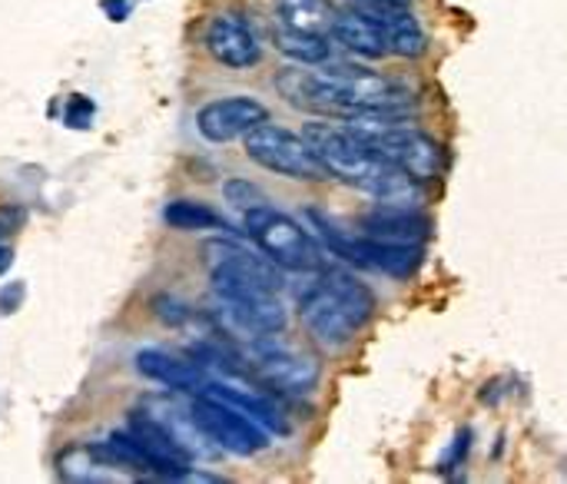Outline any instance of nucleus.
Masks as SVG:
<instances>
[{
    "instance_id": "f257e3e1",
    "label": "nucleus",
    "mask_w": 567,
    "mask_h": 484,
    "mask_svg": "<svg viewBox=\"0 0 567 484\" xmlns=\"http://www.w3.org/2000/svg\"><path fill=\"white\" fill-rule=\"evenodd\" d=\"M276 90L296 110L352 120L369 113H405L409 90L365 66H322V70H282Z\"/></svg>"
},
{
    "instance_id": "f03ea898",
    "label": "nucleus",
    "mask_w": 567,
    "mask_h": 484,
    "mask_svg": "<svg viewBox=\"0 0 567 484\" xmlns=\"http://www.w3.org/2000/svg\"><path fill=\"white\" fill-rule=\"evenodd\" d=\"M302 136L309 140L312 153L326 166L329 179H339V183L372 196L375 203H399V206H419L422 203L425 183H419L409 173L385 163L352 130L332 126V123H306Z\"/></svg>"
},
{
    "instance_id": "7ed1b4c3",
    "label": "nucleus",
    "mask_w": 567,
    "mask_h": 484,
    "mask_svg": "<svg viewBox=\"0 0 567 484\" xmlns=\"http://www.w3.org/2000/svg\"><path fill=\"white\" fill-rule=\"evenodd\" d=\"M306 332L322 349H346L375 316V292L349 272L319 269V279L299 296Z\"/></svg>"
},
{
    "instance_id": "20e7f679",
    "label": "nucleus",
    "mask_w": 567,
    "mask_h": 484,
    "mask_svg": "<svg viewBox=\"0 0 567 484\" xmlns=\"http://www.w3.org/2000/svg\"><path fill=\"white\" fill-rule=\"evenodd\" d=\"M346 130H352L359 140L372 146L385 163L409 173L419 183H432L445 169V150L435 136H429L419 126L405 123V113H369L346 120Z\"/></svg>"
},
{
    "instance_id": "39448f33",
    "label": "nucleus",
    "mask_w": 567,
    "mask_h": 484,
    "mask_svg": "<svg viewBox=\"0 0 567 484\" xmlns=\"http://www.w3.org/2000/svg\"><path fill=\"white\" fill-rule=\"evenodd\" d=\"M306 219L312 223L316 236L326 243V249L359 269H372L382 272L389 279H412L422 262H425V249L415 243H385L365 233H346L336 219H329L319 209H306Z\"/></svg>"
},
{
    "instance_id": "423d86ee",
    "label": "nucleus",
    "mask_w": 567,
    "mask_h": 484,
    "mask_svg": "<svg viewBox=\"0 0 567 484\" xmlns=\"http://www.w3.org/2000/svg\"><path fill=\"white\" fill-rule=\"evenodd\" d=\"M203 256L219 302H239L249 296L282 289V269L262 249L252 253L233 239H213L203 246Z\"/></svg>"
},
{
    "instance_id": "0eeeda50",
    "label": "nucleus",
    "mask_w": 567,
    "mask_h": 484,
    "mask_svg": "<svg viewBox=\"0 0 567 484\" xmlns=\"http://www.w3.org/2000/svg\"><path fill=\"white\" fill-rule=\"evenodd\" d=\"M243 229L256 243V249H262L286 272L316 276L319 269H326L322 249L316 246V239L309 236V229H302L292 216L272 209L269 203L243 213Z\"/></svg>"
},
{
    "instance_id": "6e6552de",
    "label": "nucleus",
    "mask_w": 567,
    "mask_h": 484,
    "mask_svg": "<svg viewBox=\"0 0 567 484\" xmlns=\"http://www.w3.org/2000/svg\"><path fill=\"white\" fill-rule=\"evenodd\" d=\"M243 146H246V156L276 173V176H286V179H302V183H319V179H329L326 166L319 163V156L312 153L309 140L302 133H292L286 126H276V123H259L256 130H249L243 136Z\"/></svg>"
},
{
    "instance_id": "1a4fd4ad",
    "label": "nucleus",
    "mask_w": 567,
    "mask_h": 484,
    "mask_svg": "<svg viewBox=\"0 0 567 484\" xmlns=\"http://www.w3.org/2000/svg\"><path fill=\"white\" fill-rule=\"evenodd\" d=\"M189 415L203 429V435L223 452L256 455V452L269 449V432L256 419H249L246 412H239L236 405H229L209 392H196Z\"/></svg>"
},
{
    "instance_id": "9d476101",
    "label": "nucleus",
    "mask_w": 567,
    "mask_h": 484,
    "mask_svg": "<svg viewBox=\"0 0 567 484\" xmlns=\"http://www.w3.org/2000/svg\"><path fill=\"white\" fill-rule=\"evenodd\" d=\"M206 50L229 70H249L262 60V40L246 13H216L206 27Z\"/></svg>"
},
{
    "instance_id": "9b49d317",
    "label": "nucleus",
    "mask_w": 567,
    "mask_h": 484,
    "mask_svg": "<svg viewBox=\"0 0 567 484\" xmlns=\"http://www.w3.org/2000/svg\"><path fill=\"white\" fill-rule=\"evenodd\" d=\"M249 362H252V375L259 379V385L279 395H309L322 375L316 359L296 356L289 349H276V346H259V352Z\"/></svg>"
},
{
    "instance_id": "f8f14e48",
    "label": "nucleus",
    "mask_w": 567,
    "mask_h": 484,
    "mask_svg": "<svg viewBox=\"0 0 567 484\" xmlns=\"http://www.w3.org/2000/svg\"><path fill=\"white\" fill-rule=\"evenodd\" d=\"M266 120H269V110L256 96H223V100L206 103L196 113V130L209 143H233Z\"/></svg>"
},
{
    "instance_id": "ddd939ff",
    "label": "nucleus",
    "mask_w": 567,
    "mask_h": 484,
    "mask_svg": "<svg viewBox=\"0 0 567 484\" xmlns=\"http://www.w3.org/2000/svg\"><path fill=\"white\" fill-rule=\"evenodd\" d=\"M365 236L385 239V243H415L425 246L432 236V219L419 213L415 206H399V203H375L362 219H359Z\"/></svg>"
},
{
    "instance_id": "4468645a",
    "label": "nucleus",
    "mask_w": 567,
    "mask_h": 484,
    "mask_svg": "<svg viewBox=\"0 0 567 484\" xmlns=\"http://www.w3.org/2000/svg\"><path fill=\"white\" fill-rule=\"evenodd\" d=\"M332 40H336V43H342L346 50L359 53V56H369V60H379V56L392 53L385 27H382V23H379L365 7L336 10V20H332Z\"/></svg>"
},
{
    "instance_id": "2eb2a0df",
    "label": "nucleus",
    "mask_w": 567,
    "mask_h": 484,
    "mask_svg": "<svg viewBox=\"0 0 567 484\" xmlns=\"http://www.w3.org/2000/svg\"><path fill=\"white\" fill-rule=\"evenodd\" d=\"M136 369L140 375H146L150 382H159L166 389H176V392H203L206 385V372L189 362V359H179L166 349H140L136 352Z\"/></svg>"
},
{
    "instance_id": "dca6fc26",
    "label": "nucleus",
    "mask_w": 567,
    "mask_h": 484,
    "mask_svg": "<svg viewBox=\"0 0 567 484\" xmlns=\"http://www.w3.org/2000/svg\"><path fill=\"white\" fill-rule=\"evenodd\" d=\"M389 33V47L395 56L419 60L429 50V37L419 23V17L409 10V3H362Z\"/></svg>"
},
{
    "instance_id": "f3484780",
    "label": "nucleus",
    "mask_w": 567,
    "mask_h": 484,
    "mask_svg": "<svg viewBox=\"0 0 567 484\" xmlns=\"http://www.w3.org/2000/svg\"><path fill=\"white\" fill-rule=\"evenodd\" d=\"M203 392H209V395H216V399H223V402L236 405L239 412H246L249 419H256L269 435H272V432H276V435H286V432H289V425H286L282 412H279L269 399H262V395H256V392H249V389H236V385L209 382V379H206Z\"/></svg>"
},
{
    "instance_id": "a211bd4d",
    "label": "nucleus",
    "mask_w": 567,
    "mask_h": 484,
    "mask_svg": "<svg viewBox=\"0 0 567 484\" xmlns=\"http://www.w3.org/2000/svg\"><path fill=\"white\" fill-rule=\"evenodd\" d=\"M272 43L282 56H289L299 66H322L332 56V37L329 33H306L276 23L272 27Z\"/></svg>"
},
{
    "instance_id": "6ab92c4d",
    "label": "nucleus",
    "mask_w": 567,
    "mask_h": 484,
    "mask_svg": "<svg viewBox=\"0 0 567 484\" xmlns=\"http://www.w3.org/2000/svg\"><path fill=\"white\" fill-rule=\"evenodd\" d=\"M272 10H276V23H282V27L332 37L336 10L329 0H272Z\"/></svg>"
},
{
    "instance_id": "aec40b11",
    "label": "nucleus",
    "mask_w": 567,
    "mask_h": 484,
    "mask_svg": "<svg viewBox=\"0 0 567 484\" xmlns=\"http://www.w3.org/2000/svg\"><path fill=\"white\" fill-rule=\"evenodd\" d=\"M163 219L173 226V229H183V233H203V229H229V223L206 203L199 199H176L163 209Z\"/></svg>"
},
{
    "instance_id": "412c9836",
    "label": "nucleus",
    "mask_w": 567,
    "mask_h": 484,
    "mask_svg": "<svg viewBox=\"0 0 567 484\" xmlns=\"http://www.w3.org/2000/svg\"><path fill=\"white\" fill-rule=\"evenodd\" d=\"M223 193H226V199H229L236 209H243V213H249V209H256V206H266V203H269V199H266V193H262L259 186L246 183V179H229V183L223 186Z\"/></svg>"
},
{
    "instance_id": "4be33fe9",
    "label": "nucleus",
    "mask_w": 567,
    "mask_h": 484,
    "mask_svg": "<svg viewBox=\"0 0 567 484\" xmlns=\"http://www.w3.org/2000/svg\"><path fill=\"white\" fill-rule=\"evenodd\" d=\"M90 116H93V103L86 96H73L66 110V126H90Z\"/></svg>"
},
{
    "instance_id": "5701e85b",
    "label": "nucleus",
    "mask_w": 567,
    "mask_h": 484,
    "mask_svg": "<svg viewBox=\"0 0 567 484\" xmlns=\"http://www.w3.org/2000/svg\"><path fill=\"white\" fill-rule=\"evenodd\" d=\"M20 299H23V286H20V282L3 286V289H0V312H13Z\"/></svg>"
},
{
    "instance_id": "b1692460",
    "label": "nucleus",
    "mask_w": 567,
    "mask_h": 484,
    "mask_svg": "<svg viewBox=\"0 0 567 484\" xmlns=\"http://www.w3.org/2000/svg\"><path fill=\"white\" fill-rule=\"evenodd\" d=\"M10 262H13V249L7 243H0V276L10 269Z\"/></svg>"
},
{
    "instance_id": "393cba45",
    "label": "nucleus",
    "mask_w": 567,
    "mask_h": 484,
    "mask_svg": "<svg viewBox=\"0 0 567 484\" xmlns=\"http://www.w3.org/2000/svg\"><path fill=\"white\" fill-rule=\"evenodd\" d=\"M359 3H409V0H359Z\"/></svg>"
}]
</instances>
